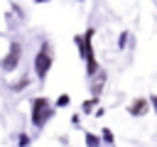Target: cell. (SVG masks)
Masks as SVG:
<instances>
[{
    "mask_svg": "<svg viewBox=\"0 0 157 147\" xmlns=\"http://www.w3.org/2000/svg\"><path fill=\"white\" fill-rule=\"evenodd\" d=\"M93 34H96V29L88 27L83 34H76V37H74V42H76V47H78V54H81V59H83V64H86V76H88V78H93V76L101 71V64H98L96 51H93Z\"/></svg>",
    "mask_w": 157,
    "mask_h": 147,
    "instance_id": "1",
    "label": "cell"
},
{
    "mask_svg": "<svg viewBox=\"0 0 157 147\" xmlns=\"http://www.w3.org/2000/svg\"><path fill=\"white\" fill-rule=\"evenodd\" d=\"M52 66H54V51H52V44L44 39V42L39 44V49H37L34 59H32V71H34V76H37V81H39V83H44V81H47V76H49Z\"/></svg>",
    "mask_w": 157,
    "mask_h": 147,
    "instance_id": "2",
    "label": "cell"
},
{
    "mask_svg": "<svg viewBox=\"0 0 157 147\" xmlns=\"http://www.w3.org/2000/svg\"><path fill=\"white\" fill-rule=\"evenodd\" d=\"M52 115H54V103H52L49 98L37 96V98L29 103V120H32V125H34L37 130H42V127L52 120Z\"/></svg>",
    "mask_w": 157,
    "mask_h": 147,
    "instance_id": "3",
    "label": "cell"
},
{
    "mask_svg": "<svg viewBox=\"0 0 157 147\" xmlns=\"http://www.w3.org/2000/svg\"><path fill=\"white\" fill-rule=\"evenodd\" d=\"M20 59H22V44H20V42H10L7 54L0 59V69H2L5 74H12V71L20 66Z\"/></svg>",
    "mask_w": 157,
    "mask_h": 147,
    "instance_id": "4",
    "label": "cell"
},
{
    "mask_svg": "<svg viewBox=\"0 0 157 147\" xmlns=\"http://www.w3.org/2000/svg\"><path fill=\"white\" fill-rule=\"evenodd\" d=\"M105 81H108V71L101 69L93 78H91V98H101L103 88H105Z\"/></svg>",
    "mask_w": 157,
    "mask_h": 147,
    "instance_id": "5",
    "label": "cell"
},
{
    "mask_svg": "<svg viewBox=\"0 0 157 147\" xmlns=\"http://www.w3.org/2000/svg\"><path fill=\"white\" fill-rule=\"evenodd\" d=\"M147 110H150V100L147 98H135L128 105V115H132V118H142V115H147Z\"/></svg>",
    "mask_w": 157,
    "mask_h": 147,
    "instance_id": "6",
    "label": "cell"
},
{
    "mask_svg": "<svg viewBox=\"0 0 157 147\" xmlns=\"http://www.w3.org/2000/svg\"><path fill=\"white\" fill-rule=\"evenodd\" d=\"M29 83H32V78H29V74H25L22 78H17L15 83H10V91H12V93H22V91H25V88H27Z\"/></svg>",
    "mask_w": 157,
    "mask_h": 147,
    "instance_id": "7",
    "label": "cell"
},
{
    "mask_svg": "<svg viewBox=\"0 0 157 147\" xmlns=\"http://www.w3.org/2000/svg\"><path fill=\"white\" fill-rule=\"evenodd\" d=\"M96 105H98V98H86V100L81 103V113H86V115H88V113H93V110H96Z\"/></svg>",
    "mask_w": 157,
    "mask_h": 147,
    "instance_id": "8",
    "label": "cell"
},
{
    "mask_svg": "<svg viewBox=\"0 0 157 147\" xmlns=\"http://www.w3.org/2000/svg\"><path fill=\"white\" fill-rule=\"evenodd\" d=\"M83 142H86V147H101V145H103L101 137L93 135V132H86V135H83Z\"/></svg>",
    "mask_w": 157,
    "mask_h": 147,
    "instance_id": "9",
    "label": "cell"
},
{
    "mask_svg": "<svg viewBox=\"0 0 157 147\" xmlns=\"http://www.w3.org/2000/svg\"><path fill=\"white\" fill-rule=\"evenodd\" d=\"M101 142H105V145H115V135H113L108 127H103V130H101Z\"/></svg>",
    "mask_w": 157,
    "mask_h": 147,
    "instance_id": "10",
    "label": "cell"
},
{
    "mask_svg": "<svg viewBox=\"0 0 157 147\" xmlns=\"http://www.w3.org/2000/svg\"><path fill=\"white\" fill-rule=\"evenodd\" d=\"M128 42H130V32H128V29H123V32H120V37H118V49H128Z\"/></svg>",
    "mask_w": 157,
    "mask_h": 147,
    "instance_id": "11",
    "label": "cell"
},
{
    "mask_svg": "<svg viewBox=\"0 0 157 147\" xmlns=\"http://www.w3.org/2000/svg\"><path fill=\"white\" fill-rule=\"evenodd\" d=\"M69 103H71V96H69V93H61V96L54 100V108H66Z\"/></svg>",
    "mask_w": 157,
    "mask_h": 147,
    "instance_id": "12",
    "label": "cell"
},
{
    "mask_svg": "<svg viewBox=\"0 0 157 147\" xmlns=\"http://www.w3.org/2000/svg\"><path fill=\"white\" fill-rule=\"evenodd\" d=\"M29 145H32L29 135H27V132H20V137H17V147H29Z\"/></svg>",
    "mask_w": 157,
    "mask_h": 147,
    "instance_id": "13",
    "label": "cell"
},
{
    "mask_svg": "<svg viewBox=\"0 0 157 147\" xmlns=\"http://www.w3.org/2000/svg\"><path fill=\"white\" fill-rule=\"evenodd\" d=\"M147 100H150V108H152V110L157 113V93H155V96H150Z\"/></svg>",
    "mask_w": 157,
    "mask_h": 147,
    "instance_id": "14",
    "label": "cell"
},
{
    "mask_svg": "<svg viewBox=\"0 0 157 147\" xmlns=\"http://www.w3.org/2000/svg\"><path fill=\"white\" fill-rule=\"evenodd\" d=\"M32 2H37V5H42V2H49V0H32Z\"/></svg>",
    "mask_w": 157,
    "mask_h": 147,
    "instance_id": "15",
    "label": "cell"
},
{
    "mask_svg": "<svg viewBox=\"0 0 157 147\" xmlns=\"http://www.w3.org/2000/svg\"><path fill=\"white\" fill-rule=\"evenodd\" d=\"M0 34H2V29H0Z\"/></svg>",
    "mask_w": 157,
    "mask_h": 147,
    "instance_id": "16",
    "label": "cell"
}]
</instances>
